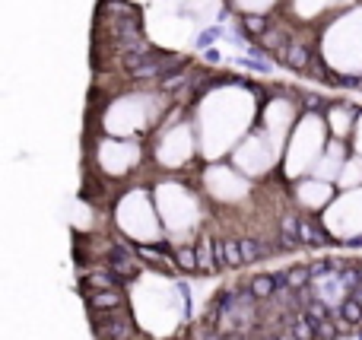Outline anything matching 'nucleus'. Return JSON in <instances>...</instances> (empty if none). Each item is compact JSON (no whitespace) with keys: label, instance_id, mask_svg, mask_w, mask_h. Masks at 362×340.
I'll list each match as a JSON object with an SVG mask.
<instances>
[{"label":"nucleus","instance_id":"obj_1","mask_svg":"<svg viewBox=\"0 0 362 340\" xmlns=\"http://www.w3.org/2000/svg\"><path fill=\"white\" fill-rule=\"evenodd\" d=\"M108 267H112L115 274H121V277H134L137 274V261H134V254H131V248L127 245H118V248H112V254H108Z\"/></svg>","mask_w":362,"mask_h":340},{"label":"nucleus","instance_id":"obj_2","mask_svg":"<svg viewBox=\"0 0 362 340\" xmlns=\"http://www.w3.org/2000/svg\"><path fill=\"white\" fill-rule=\"evenodd\" d=\"M124 303L121 299V293L118 290H93L86 296V305H89V312H108V309H118V305Z\"/></svg>","mask_w":362,"mask_h":340},{"label":"nucleus","instance_id":"obj_3","mask_svg":"<svg viewBox=\"0 0 362 340\" xmlns=\"http://www.w3.org/2000/svg\"><path fill=\"white\" fill-rule=\"evenodd\" d=\"M248 290L255 293V299H270V296H276V280H274V274H257V277H251Z\"/></svg>","mask_w":362,"mask_h":340},{"label":"nucleus","instance_id":"obj_4","mask_svg":"<svg viewBox=\"0 0 362 340\" xmlns=\"http://www.w3.org/2000/svg\"><path fill=\"white\" fill-rule=\"evenodd\" d=\"M340 315L346 318V322H353L359 328V322H362V299H356V296H350V299H344V303H340Z\"/></svg>","mask_w":362,"mask_h":340},{"label":"nucleus","instance_id":"obj_5","mask_svg":"<svg viewBox=\"0 0 362 340\" xmlns=\"http://www.w3.org/2000/svg\"><path fill=\"white\" fill-rule=\"evenodd\" d=\"M293 334H296V340H318V334H315V322L305 315V309H302V315L296 318Z\"/></svg>","mask_w":362,"mask_h":340},{"label":"nucleus","instance_id":"obj_6","mask_svg":"<svg viewBox=\"0 0 362 340\" xmlns=\"http://www.w3.org/2000/svg\"><path fill=\"white\" fill-rule=\"evenodd\" d=\"M305 315L312 318V322H325V318H334V312H331V305H327L325 299H318V296H315L312 303L305 305Z\"/></svg>","mask_w":362,"mask_h":340},{"label":"nucleus","instance_id":"obj_7","mask_svg":"<svg viewBox=\"0 0 362 340\" xmlns=\"http://www.w3.org/2000/svg\"><path fill=\"white\" fill-rule=\"evenodd\" d=\"M321 235H325V233H321V229H315L312 223H305V220L299 223V242H302V245H325L327 239H321Z\"/></svg>","mask_w":362,"mask_h":340},{"label":"nucleus","instance_id":"obj_8","mask_svg":"<svg viewBox=\"0 0 362 340\" xmlns=\"http://www.w3.org/2000/svg\"><path fill=\"white\" fill-rule=\"evenodd\" d=\"M175 264H178L185 274L200 271V264H197V252H191V248H178V254H175Z\"/></svg>","mask_w":362,"mask_h":340},{"label":"nucleus","instance_id":"obj_9","mask_svg":"<svg viewBox=\"0 0 362 340\" xmlns=\"http://www.w3.org/2000/svg\"><path fill=\"white\" fill-rule=\"evenodd\" d=\"M289 274V286L293 290H299V286H308L312 283V267H305V264H299V267H293V271H286Z\"/></svg>","mask_w":362,"mask_h":340},{"label":"nucleus","instance_id":"obj_10","mask_svg":"<svg viewBox=\"0 0 362 340\" xmlns=\"http://www.w3.org/2000/svg\"><path fill=\"white\" fill-rule=\"evenodd\" d=\"M308 61H312L308 48H302V45H293V48H289V67L293 70H305Z\"/></svg>","mask_w":362,"mask_h":340},{"label":"nucleus","instance_id":"obj_11","mask_svg":"<svg viewBox=\"0 0 362 340\" xmlns=\"http://www.w3.org/2000/svg\"><path fill=\"white\" fill-rule=\"evenodd\" d=\"M226 264H229V267H242V264H245L242 242H232V239H226Z\"/></svg>","mask_w":362,"mask_h":340},{"label":"nucleus","instance_id":"obj_12","mask_svg":"<svg viewBox=\"0 0 362 340\" xmlns=\"http://www.w3.org/2000/svg\"><path fill=\"white\" fill-rule=\"evenodd\" d=\"M242 25H245V32H248V35H257V38L267 32V19H264V16H255V13H248V16L242 19Z\"/></svg>","mask_w":362,"mask_h":340},{"label":"nucleus","instance_id":"obj_13","mask_svg":"<svg viewBox=\"0 0 362 340\" xmlns=\"http://www.w3.org/2000/svg\"><path fill=\"white\" fill-rule=\"evenodd\" d=\"M315 334H318V340H337L340 328H337V322L325 318V322H315Z\"/></svg>","mask_w":362,"mask_h":340},{"label":"nucleus","instance_id":"obj_14","mask_svg":"<svg viewBox=\"0 0 362 340\" xmlns=\"http://www.w3.org/2000/svg\"><path fill=\"white\" fill-rule=\"evenodd\" d=\"M197 264L204 274H213L216 271V258H210V248H206V242H200L197 245Z\"/></svg>","mask_w":362,"mask_h":340},{"label":"nucleus","instance_id":"obj_15","mask_svg":"<svg viewBox=\"0 0 362 340\" xmlns=\"http://www.w3.org/2000/svg\"><path fill=\"white\" fill-rule=\"evenodd\" d=\"M261 45L267 51H280V45H283V32H274V29H267L261 35Z\"/></svg>","mask_w":362,"mask_h":340},{"label":"nucleus","instance_id":"obj_16","mask_svg":"<svg viewBox=\"0 0 362 340\" xmlns=\"http://www.w3.org/2000/svg\"><path fill=\"white\" fill-rule=\"evenodd\" d=\"M242 254H245V261H255V258H261L264 254V248L257 245L255 239H242Z\"/></svg>","mask_w":362,"mask_h":340},{"label":"nucleus","instance_id":"obj_17","mask_svg":"<svg viewBox=\"0 0 362 340\" xmlns=\"http://www.w3.org/2000/svg\"><path fill=\"white\" fill-rule=\"evenodd\" d=\"M305 105L312 108V112H315V108H321V95H312V93H308V95H305Z\"/></svg>","mask_w":362,"mask_h":340},{"label":"nucleus","instance_id":"obj_18","mask_svg":"<svg viewBox=\"0 0 362 340\" xmlns=\"http://www.w3.org/2000/svg\"><path fill=\"white\" fill-rule=\"evenodd\" d=\"M219 35V29H210V32H204V35H200V45H210L213 38Z\"/></svg>","mask_w":362,"mask_h":340},{"label":"nucleus","instance_id":"obj_19","mask_svg":"<svg viewBox=\"0 0 362 340\" xmlns=\"http://www.w3.org/2000/svg\"><path fill=\"white\" fill-rule=\"evenodd\" d=\"M204 340H223V337H219L216 331H210V334H204Z\"/></svg>","mask_w":362,"mask_h":340},{"label":"nucleus","instance_id":"obj_20","mask_svg":"<svg viewBox=\"0 0 362 340\" xmlns=\"http://www.w3.org/2000/svg\"><path fill=\"white\" fill-rule=\"evenodd\" d=\"M264 340H280V337H264Z\"/></svg>","mask_w":362,"mask_h":340},{"label":"nucleus","instance_id":"obj_21","mask_svg":"<svg viewBox=\"0 0 362 340\" xmlns=\"http://www.w3.org/2000/svg\"><path fill=\"white\" fill-rule=\"evenodd\" d=\"M359 337H362V334H359Z\"/></svg>","mask_w":362,"mask_h":340}]
</instances>
